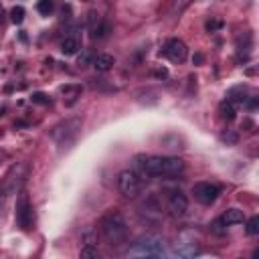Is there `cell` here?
Returning a JSON list of instances; mask_svg holds the SVG:
<instances>
[{
    "label": "cell",
    "instance_id": "24",
    "mask_svg": "<svg viewBox=\"0 0 259 259\" xmlns=\"http://www.w3.org/2000/svg\"><path fill=\"white\" fill-rule=\"evenodd\" d=\"M219 26H221V22H208V24H206L208 30H214V28H219Z\"/></svg>",
    "mask_w": 259,
    "mask_h": 259
},
{
    "label": "cell",
    "instance_id": "9",
    "mask_svg": "<svg viewBox=\"0 0 259 259\" xmlns=\"http://www.w3.org/2000/svg\"><path fill=\"white\" fill-rule=\"evenodd\" d=\"M164 57H168L172 63H182L186 59V45L180 38H170L164 47Z\"/></svg>",
    "mask_w": 259,
    "mask_h": 259
},
{
    "label": "cell",
    "instance_id": "7",
    "mask_svg": "<svg viewBox=\"0 0 259 259\" xmlns=\"http://www.w3.org/2000/svg\"><path fill=\"white\" fill-rule=\"evenodd\" d=\"M219 186L217 184H212V182H196L194 186H192V194H194V198L198 200V202H202V204H212L217 198H219Z\"/></svg>",
    "mask_w": 259,
    "mask_h": 259
},
{
    "label": "cell",
    "instance_id": "14",
    "mask_svg": "<svg viewBox=\"0 0 259 259\" xmlns=\"http://www.w3.org/2000/svg\"><path fill=\"white\" fill-rule=\"evenodd\" d=\"M77 51H79V40L75 36L63 38V42H61V53L63 55H75Z\"/></svg>",
    "mask_w": 259,
    "mask_h": 259
},
{
    "label": "cell",
    "instance_id": "8",
    "mask_svg": "<svg viewBox=\"0 0 259 259\" xmlns=\"http://www.w3.org/2000/svg\"><path fill=\"white\" fill-rule=\"evenodd\" d=\"M16 221H18L20 229H24V231H28L32 227V206H30L26 194H20V198L16 202Z\"/></svg>",
    "mask_w": 259,
    "mask_h": 259
},
{
    "label": "cell",
    "instance_id": "18",
    "mask_svg": "<svg viewBox=\"0 0 259 259\" xmlns=\"http://www.w3.org/2000/svg\"><path fill=\"white\" fill-rule=\"evenodd\" d=\"M10 20H12L14 24H20V22L24 20V8H22V6H14V8L10 10Z\"/></svg>",
    "mask_w": 259,
    "mask_h": 259
},
{
    "label": "cell",
    "instance_id": "3",
    "mask_svg": "<svg viewBox=\"0 0 259 259\" xmlns=\"http://www.w3.org/2000/svg\"><path fill=\"white\" fill-rule=\"evenodd\" d=\"M164 168V156H136L134 160V172L140 178H158L162 176Z\"/></svg>",
    "mask_w": 259,
    "mask_h": 259
},
{
    "label": "cell",
    "instance_id": "23",
    "mask_svg": "<svg viewBox=\"0 0 259 259\" xmlns=\"http://www.w3.org/2000/svg\"><path fill=\"white\" fill-rule=\"evenodd\" d=\"M32 101H36V103H49V99H47L45 93H34L32 95Z\"/></svg>",
    "mask_w": 259,
    "mask_h": 259
},
{
    "label": "cell",
    "instance_id": "20",
    "mask_svg": "<svg viewBox=\"0 0 259 259\" xmlns=\"http://www.w3.org/2000/svg\"><path fill=\"white\" fill-rule=\"evenodd\" d=\"M36 10H38L42 16H49V14L53 12V0H38Z\"/></svg>",
    "mask_w": 259,
    "mask_h": 259
},
{
    "label": "cell",
    "instance_id": "5",
    "mask_svg": "<svg viewBox=\"0 0 259 259\" xmlns=\"http://www.w3.org/2000/svg\"><path fill=\"white\" fill-rule=\"evenodd\" d=\"M117 188H119V192H121L123 198H136L140 194V190H142L140 176L134 170L119 172V176H117Z\"/></svg>",
    "mask_w": 259,
    "mask_h": 259
},
{
    "label": "cell",
    "instance_id": "21",
    "mask_svg": "<svg viewBox=\"0 0 259 259\" xmlns=\"http://www.w3.org/2000/svg\"><path fill=\"white\" fill-rule=\"evenodd\" d=\"M93 57H95V55H93L89 49H85V51H83V55H79V65H81V67L91 65V63H93Z\"/></svg>",
    "mask_w": 259,
    "mask_h": 259
},
{
    "label": "cell",
    "instance_id": "4",
    "mask_svg": "<svg viewBox=\"0 0 259 259\" xmlns=\"http://www.w3.org/2000/svg\"><path fill=\"white\" fill-rule=\"evenodd\" d=\"M164 194H166V208L172 217H182L188 210V198L180 188L176 186L164 188Z\"/></svg>",
    "mask_w": 259,
    "mask_h": 259
},
{
    "label": "cell",
    "instance_id": "16",
    "mask_svg": "<svg viewBox=\"0 0 259 259\" xmlns=\"http://www.w3.org/2000/svg\"><path fill=\"white\" fill-rule=\"evenodd\" d=\"M61 93L67 97V103L71 105L77 97H79V93H81V87L79 85H65V87H61Z\"/></svg>",
    "mask_w": 259,
    "mask_h": 259
},
{
    "label": "cell",
    "instance_id": "22",
    "mask_svg": "<svg viewBox=\"0 0 259 259\" xmlns=\"http://www.w3.org/2000/svg\"><path fill=\"white\" fill-rule=\"evenodd\" d=\"M247 233L249 235H257L259 233V217H251L247 221Z\"/></svg>",
    "mask_w": 259,
    "mask_h": 259
},
{
    "label": "cell",
    "instance_id": "11",
    "mask_svg": "<svg viewBox=\"0 0 259 259\" xmlns=\"http://www.w3.org/2000/svg\"><path fill=\"white\" fill-rule=\"evenodd\" d=\"M198 253H200V249H198V245L194 241H180L170 251V255H174V257H194Z\"/></svg>",
    "mask_w": 259,
    "mask_h": 259
},
{
    "label": "cell",
    "instance_id": "17",
    "mask_svg": "<svg viewBox=\"0 0 259 259\" xmlns=\"http://www.w3.org/2000/svg\"><path fill=\"white\" fill-rule=\"evenodd\" d=\"M97 255H99V251L93 243H85V247L81 249V259H95Z\"/></svg>",
    "mask_w": 259,
    "mask_h": 259
},
{
    "label": "cell",
    "instance_id": "6",
    "mask_svg": "<svg viewBox=\"0 0 259 259\" xmlns=\"http://www.w3.org/2000/svg\"><path fill=\"white\" fill-rule=\"evenodd\" d=\"M79 127H81V121H79V119H67L65 123H59V125L51 132V136H53V140L59 142V144H69V142L77 136Z\"/></svg>",
    "mask_w": 259,
    "mask_h": 259
},
{
    "label": "cell",
    "instance_id": "12",
    "mask_svg": "<svg viewBox=\"0 0 259 259\" xmlns=\"http://www.w3.org/2000/svg\"><path fill=\"white\" fill-rule=\"evenodd\" d=\"M113 63H115V59L111 57V55H107V53H99V55H95L93 57V67L99 71V73H105V71H109L111 67H113Z\"/></svg>",
    "mask_w": 259,
    "mask_h": 259
},
{
    "label": "cell",
    "instance_id": "2",
    "mask_svg": "<svg viewBox=\"0 0 259 259\" xmlns=\"http://www.w3.org/2000/svg\"><path fill=\"white\" fill-rule=\"evenodd\" d=\"M127 255L130 257H164L166 255L164 239L160 235H144L132 245Z\"/></svg>",
    "mask_w": 259,
    "mask_h": 259
},
{
    "label": "cell",
    "instance_id": "25",
    "mask_svg": "<svg viewBox=\"0 0 259 259\" xmlns=\"http://www.w3.org/2000/svg\"><path fill=\"white\" fill-rule=\"evenodd\" d=\"M192 61H194V63H196V65H200V63H202V55H198V53H196V55H194V59H192Z\"/></svg>",
    "mask_w": 259,
    "mask_h": 259
},
{
    "label": "cell",
    "instance_id": "13",
    "mask_svg": "<svg viewBox=\"0 0 259 259\" xmlns=\"http://www.w3.org/2000/svg\"><path fill=\"white\" fill-rule=\"evenodd\" d=\"M221 219L225 221L227 227H231V225H239V223H243L245 214H243V210H239V208H227L225 214H223Z\"/></svg>",
    "mask_w": 259,
    "mask_h": 259
},
{
    "label": "cell",
    "instance_id": "10",
    "mask_svg": "<svg viewBox=\"0 0 259 259\" xmlns=\"http://www.w3.org/2000/svg\"><path fill=\"white\" fill-rule=\"evenodd\" d=\"M186 164L182 158L176 156H164V168H162V178H176L184 172Z\"/></svg>",
    "mask_w": 259,
    "mask_h": 259
},
{
    "label": "cell",
    "instance_id": "1",
    "mask_svg": "<svg viewBox=\"0 0 259 259\" xmlns=\"http://www.w3.org/2000/svg\"><path fill=\"white\" fill-rule=\"evenodd\" d=\"M99 231L101 235L111 243V245H119L125 237H127V225L125 219L119 210H107L101 219H99Z\"/></svg>",
    "mask_w": 259,
    "mask_h": 259
},
{
    "label": "cell",
    "instance_id": "26",
    "mask_svg": "<svg viewBox=\"0 0 259 259\" xmlns=\"http://www.w3.org/2000/svg\"><path fill=\"white\" fill-rule=\"evenodd\" d=\"M2 14H4V10H2V6H0V20H2Z\"/></svg>",
    "mask_w": 259,
    "mask_h": 259
},
{
    "label": "cell",
    "instance_id": "19",
    "mask_svg": "<svg viewBox=\"0 0 259 259\" xmlns=\"http://www.w3.org/2000/svg\"><path fill=\"white\" fill-rule=\"evenodd\" d=\"M210 231H212L214 235H225V233H227L225 221H223V219H214V221L210 223Z\"/></svg>",
    "mask_w": 259,
    "mask_h": 259
},
{
    "label": "cell",
    "instance_id": "15",
    "mask_svg": "<svg viewBox=\"0 0 259 259\" xmlns=\"http://www.w3.org/2000/svg\"><path fill=\"white\" fill-rule=\"evenodd\" d=\"M219 111H221V117H223V119H227V121L235 119V105H233V101H229V99L221 101Z\"/></svg>",
    "mask_w": 259,
    "mask_h": 259
}]
</instances>
